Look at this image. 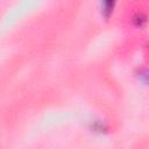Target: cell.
Segmentation results:
<instances>
[{"mask_svg":"<svg viewBox=\"0 0 149 149\" xmlns=\"http://www.w3.org/2000/svg\"><path fill=\"white\" fill-rule=\"evenodd\" d=\"M100 3H101V15L108 19L113 14V10L116 5V0H101Z\"/></svg>","mask_w":149,"mask_h":149,"instance_id":"7a4b0ae2","label":"cell"},{"mask_svg":"<svg viewBox=\"0 0 149 149\" xmlns=\"http://www.w3.org/2000/svg\"><path fill=\"white\" fill-rule=\"evenodd\" d=\"M130 22L133 24V27L137 28V29H142L146 27V23H147V15L144 12H136L132 15L130 17Z\"/></svg>","mask_w":149,"mask_h":149,"instance_id":"6da1fadb","label":"cell"}]
</instances>
